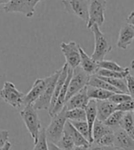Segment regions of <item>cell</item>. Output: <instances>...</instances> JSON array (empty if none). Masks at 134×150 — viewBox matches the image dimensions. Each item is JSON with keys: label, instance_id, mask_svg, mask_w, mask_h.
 Instances as JSON below:
<instances>
[{"label": "cell", "instance_id": "6da1fadb", "mask_svg": "<svg viewBox=\"0 0 134 150\" xmlns=\"http://www.w3.org/2000/svg\"><path fill=\"white\" fill-rule=\"evenodd\" d=\"M98 25H93L90 28L95 37V49L91 55V58L95 62H101L105 60V57L107 54H109L112 46L107 36L103 33Z\"/></svg>", "mask_w": 134, "mask_h": 150}, {"label": "cell", "instance_id": "7a4b0ae2", "mask_svg": "<svg viewBox=\"0 0 134 150\" xmlns=\"http://www.w3.org/2000/svg\"><path fill=\"white\" fill-rule=\"evenodd\" d=\"M20 117L35 144L41 129V123L37 113V110H35L32 105L25 106L20 110Z\"/></svg>", "mask_w": 134, "mask_h": 150}, {"label": "cell", "instance_id": "3957f363", "mask_svg": "<svg viewBox=\"0 0 134 150\" xmlns=\"http://www.w3.org/2000/svg\"><path fill=\"white\" fill-rule=\"evenodd\" d=\"M65 112L66 109L63 107L61 112L51 116L52 121H51L49 126L45 129L48 142L53 143L56 145L60 141L63 133V129H65V122H67Z\"/></svg>", "mask_w": 134, "mask_h": 150}, {"label": "cell", "instance_id": "277c9868", "mask_svg": "<svg viewBox=\"0 0 134 150\" xmlns=\"http://www.w3.org/2000/svg\"><path fill=\"white\" fill-rule=\"evenodd\" d=\"M43 0H9L4 5L6 13H20L27 18L33 17L35 14L36 6Z\"/></svg>", "mask_w": 134, "mask_h": 150}, {"label": "cell", "instance_id": "5b68a950", "mask_svg": "<svg viewBox=\"0 0 134 150\" xmlns=\"http://www.w3.org/2000/svg\"><path fill=\"white\" fill-rule=\"evenodd\" d=\"M24 97L25 94L18 90L15 85L9 81L5 82L2 89L0 90V98L3 101L15 109H20L23 106Z\"/></svg>", "mask_w": 134, "mask_h": 150}, {"label": "cell", "instance_id": "8992f818", "mask_svg": "<svg viewBox=\"0 0 134 150\" xmlns=\"http://www.w3.org/2000/svg\"><path fill=\"white\" fill-rule=\"evenodd\" d=\"M107 8V0H90L88 9L87 29L90 30L93 25L101 27L105 22V12Z\"/></svg>", "mask_w": 134, "mask_h": 150}, {"label": "cell", "instance_id": "52a82bcc", "mask_svg": "<svg viewBox=\"0 0 134 150\" xmlns=\"http://www.w3.org/2000/svg\"><path fill=\"white\" fill-rule=\"evenodd\" d=\"M60 72H61V69L55 71L52 76H48V83H47V86H46L45 89L43 91V93L41 94V96L39 98V99L32 104V106L34 107L35 110H48V109L51 105V101H52V99H53L54 88H55L57 79H58V77H59Z\"/></svg>", "mask_w": 134, "mask_h": 150}, {"label": "cell", "instance_id": "ba28073f", "mask_svg": "<svg viewBox=\"0 0 134 150\" xmlns=\"http://www.w3.org/2000/svg\"><path fill=\"white\" fill-rule=\"evenodd\" d=\"M90 0H62L65 10L74 16L78 17L83 21H88V9Z\"/></svg>", "mask_w": 134, "mask_h": 150}, {"label": "cell", "instance_id": "9c48e42d", "mask_svg": "<svg viewBox=\"0 0 134 150\" xmlns=\"http://www.w3.org/2000/svg\"><path fill=\"white\" fill-rule=\"evenodd\" d=\"M89 76H90L86 74L80 67H77L73 70V75L69 83V88L66 94L65 101L68 99H70L73 95L79 92L81 89L87 86Z\"/></svg>", "mask_w": 134, "mask_h": 150}, {"label": "cell", "instance_id": "30bf717a", "mask_svg": "<svg viewBox=\"0 0 134 150\" xmlns=\"http://www.w3.org/2000/svg\"><path fill=\"white\" fill-rule=\"evenodd\" d=\"M62 53L63 54L66 60V64L74 69L80 66V45L75 42H62L61 45Z\"/></svg>", "mask_w": 134, "mask_h": 150}, {"label": "cell", "instance_id": "8fae6325", "mask_svg": "<svg viewBox=\"0 0 134 150\" xmlns=\"http://www.w3.org/2000/svg\"><path fill=\"white\" fill-rule=\"evenodd\" d=\"M48 83V77L45 78H37L32 85V88L27 94H25L23 100V107L27 105H32V104L39 99L43 93Z\"/></svg>", "mask_w": 134, "mask_h": 150}, {"label": "cell", "instance_id": "7c38bea8", "mask_svg": "<svg viewBox=\"0 0 134 150\" xmlns=\"http://www.w3.org/2000/svg\"><path fill=\"white\" fill-rule=\"evenodd\" d=\"M114 146L120 150H134V138L119 127L114 130Z\"/></svg>", "mask_w": 134, "mask_h": 150}, {"label": "cell", "instance_id": "4fadbf2b", "mask_svg": "<svg viewBox=\"0 0 134 150\" xmlns=\"http://www.w3.org/2000/svg\"><path fill=\"white\" fill-rule=\"evenodd\" d=\"M133 40H134V26L129 23L123 24L119 30V38L117 41L118 48L127 50L128 47L132 43Z\"/></svg>", "mask_w": 134, "mask_h": 150}, {"label": "cell", "instance_id": "5bb4252c", "mask_svg": "<svg viewBox=\"0 0 134 150\" xmlns=\"http://www.w3.org/2000/svg\"><path fill=\"white\" fill-rule=\"evenodd\" d=\"M89 101V98L86 92V87L81 89L79 92L73 95L70 99H68L65 103V107L66 110H72V109H85L87 103Z\"/></svg>", "mask_w": 134, "mask_h": 150}, {"label": "cell", "instance_id": "9a60e30c", "mask_svg": "<svg viewBox=\"0 0 134 150\" xmlns=\"http://www.w3.org/2000/svg\"><path fill=\"white\" fill-rule=\"evenodd\" d=\"M80 56H81V60H80L79 67L89 76L95 75V73L99 69L98 63L93 60L91 56H89L81 46H80Z\"/></svg>", "mask_w": 134, "mask_h": 150}, {"label": "cell", "instance_id": "2e32d148", "mask_svg": "<svg viewBox=\"0 0 134 150\" xmlns=\"http://www.w3.org/2000/svg\"><path fill=\"white\" fill-rule=\"evenodd\" d=\"M97 107H98V116L97 119L105 122L107 118L110 114H112L115 110H117V105L112 103L110 100H97Z\"/></svg>", "mask_w": 134, "mask_h": 150}, {"label": "cell", "instance_id": "e0dca14e", "mask_svg": "<svg viewBox=\"0 0 134 150\" xmlns=\"http://www.w3.org/2000/svg\"><path fill=\"white\" fill-rule=\"evenodd\" d=\"M65 131L71 136L74 143V146H90V143H89L84 136H83L77 130H76L71 122H70L68 120L65 122Z\"/></svg>", "mask_w": 134, "mask_h": 150}, {"label": "cell", "instance_id": "ac0fdd59", "mask_svg": "<svg viewBox=\"0 0 134 150\" xmlns=\"http://www.w3.org/2000/svg\"><path fill=\"white\" fill-rule=\"evenodd\" d=\"M86 92H87V96L89 98V100H108L110 98V96L114 93V92H111V91L91 87V86H86Z\"/></svg>", "mask_w": 134, "mask_h": 150}, {"label": "cell", "instance_id": "d6986e66", "mask_svg": "<svg viewBox=\"0 0 134 150\" xmlns=\"http://www.w3.org/2000/svg\"><path fill=\"white\" fill-rule=\"evenodd\" d=\"M87 86H91V87L102 88L105 90H108V91H111V92H114V93H121L120 91H119L117 88H115L110 84L106 82L104 79H102V78L98 75H92L89 76Z\"/></svg>", "mask_w": 134, "mask_h": 150}, {"label": "cell", "instance_id": "ffe728a7", "mask_svg": "<svg viewBox=\"0 0 134 150\" xmlns=\"http://www.w3.org/2000/svg\"><path fill=\"white\" fill-rule=\"evenodd\" d=\"M85 112H86V122L88 123L89 129H90V131L92 132L94 122L95 120H97V116H98L97 100H89L87 105L85 108Z\"/></svg>", "mask_w": 134, "mask_h": 150}, {"label": "cell", "instance_id": "44dd1931", "mask_svg": "<svg viewBox=\"0 0 134 150\" xmlns=\"http://www.w3.org/2000/svg\"><path fill=\"white\" fill-rule=\"evenodd\" d=\"M119 127L134 138V115L132 112H125L121 119Z\"/></svg>", "mask_w": 134, "mask_h": 150}, {"label": "cell", "instance_id": "7402d4cb", "mask_svg": "<svg viewBox=\"0 0 134 150\" xmlns=\"http://www.w3.org/2000/svg\"><path fill=\"white\" fill-rule=\"evenodd\" d=\"M113 129L110 127L107 126L103 122H101L99 120H95L94 122V125L92 128V136H93V141L98 139L101 136H103L105 134H107L109 133H113Z\"/></svg>", "mask_w": 134, "mask_h": 150}, {"label": "cell", "instance_id": "603a6c76", "mask_svg": "<svg viewBox=\"0 0 134 150\" xmlns=\"http://www.w3.org/2000/svg\"><path fill=\"white\" fill-rule=\"evenodd\" d=\"M70 122L72 123L73 126L77 130V131L84 136V137L92 144L93 143V136H92V132L90 131L88 126V123L86 121H79V122H76V121H69Z\"/></svg>", "mask_w": 134, "mask_h": 150}, {"label": "cell", "instance_id": "cb8c5ba5", "mask_svg": "<svg viewBox=\"0 0 134 150\" xmlns=\"http://www.w3.org/2000/svg\"><path fill=\"white\" fill-rule=\"evenodd\" d=\"M125 112H121V110H115V112L110 114L109 116L107 117V120L105 122H103L105 125L108 127H110L111 129H113V131L115 129H117L119 127V125H120V122H121V119H122V117L124 115Z\"/></svg>", "mask_w": 134, "mask_h": 150}, {"label": "cell", "instance_id": "d4e9b609", "mask_svg": "<svg viewBox=\"0 0 134 150\" xmlns=\"http://www.w3.org/2000/svg\"><path fill=\"white\" fill-rule=\"evenodd\" d=\"M66 119L68 121H86V112L85 109H72V110H66L65 112Z\"/></svg>", "mask_w": 134, "mask_h": 150}, {"label": "cell", "instance_id": "484cf974", "mask_svg": "<svg viewBox=\"0 0 134 150\" xmlns=\"http://www.w3.org/2000/svg\"><path fill=\"white\" fill-rule=\"evenodd\" d=\"M130 74V69H128L124 72H116V71H110L99 68L95 75L104 76V77H109V78H125L128 75Z\"/></svg>", "mask_w": 134, "mask_h": 150}, {"label": "cell", "instance_id": "4316f807", "mask_svg": "<svg viewBox=\"0 0 134 150\" xmlns=\"http://www.w3.org/2000/svg\"><path fill=\"white\" fill-rule=\"evenodd\" d=\"M99 68L106 69V70H110V71H116V72H124V71L128 70V67H122L119 64L114 61L109 60H103L98 63Z\"/></svg>", "mask_w": 134, "mask_h": 150}, {"label": "cell", "instance_id": "83f0119b", "mask_svg": "<svg viewBox=\"0 0 134 150\" xmlns=\"http://www.w3.org/2000/svg\"><path fill=\"white\" fill-rule=\"evenodd\" d=\"M33 150H49L45 128L41 127V131L39 133V136H38V140L34 144Z\"/></svg>", "mask_w": 134, "mask_h": 150}, {"label": "cell", "instance_id": "f1b7e54d", "mask_svg": "<svg viewBox=\"0 0 134 150\" xmlns=\"http://www.w3.org/2000/svg\"><path fill=\"white\" fill-rule=\"evenodd\" d=\"M56 145L62 150H72L74 147V143L72 137L65 131V130H63V133H62V135L60 141L57 143Z\"/></svg>", "mask_w": 134, "mask_h": 150}, {"label": "cell", "instance_id": "f546056e", "mask_svg": "<svg viewBox=\"0 0 134 150\" xmlns=\"http://www.w3.org/2000/svg\"><path fill=\"white\" fill-rule=\"evenodd\" d=\"M92 144L101 146H114V132L105 134L93 141Z\"/></svg>", "mask_w": 134, "mask_h": 150}, {"label": "cell", "instance_id": "4dcf8cb0", "mask_svg": "<svg viewBox=\"0 0 134 150\" xmlns=\"http://www.w3.org/2000/svg\"><path fill=\"white\" fill-rule=\"evenodd\" d=\"M132 99V98L129 95V94H126V93H113L110 98L108 99V100H110L112 103L116 104V105H119V104L125 102L127 100H129Z\"/></svg>", "mask_w": 134, "mask_h": 150}, {"label": "cell", "instance_id": "1f68e13d", "mask_svg": "<svg viewBox=\"0 0 134 150\" xmlns=\"http://www.w3.org/2000/svg\"><path fill=\"white\" fill-rule=\"evenodd\" d=\"M117 110H121L123 112H133L134 110V99H130L125 102H122L117 105Z\"/></svg>", "mask_w": 134, "mask_h": 150}, {"label": "cell", "instance_id": "d6a6232c", "mask_svg": "<svg viewBox=\"0 0 134 150\" xmlns=\"http://www.w3.org/2000/svg\"><path fill=\"white\" fill-rule=\"evenodd\" d=\"M125 79L127 83L128 94H129L132 99H134V76L129 74L125 77Z\"/></svg>", "mask_w": 134, "mask_h": 150}, {"label": "cell", "instance_id": "836d02e7", "mask_svg": "<svg viewBox=\"0 0 134 150\" xmlns=\"http://www.w3.org/2000/svg\"><path fill=\"white\" fill-rule=\"evenodd\" d=\"M8 135L9 133L8 130H2L0 129V149H1L5 144L8 141Z\"/></svg>", "mask_w": 134, "mask_h": 150}, {"label": "cell", "instance_id": "e575fe53", "mask_svg": "<svg viewBox=\"0 0 134 150\" xmlns=\"http://www.w3.org/2000/svg\"><path fill=\"white\" fill-rule=\"evenodd\" d=\"M113 148H114V146H101L91 144L88 150H113Z\"/></svg>", "mask_w": 134, "mask_h": 150}, {"label": "cell", "instance_id": "d590c367", "mask_svg": "<svg viewBox=\"0 0 134 150\" xmlns=\"http://www.w3.org/2000/svg\"><path fill=\"white\" fill-rule=\"evenodd\" d=\"M126 22H127V23H129V24H130V25H132V26H134V10L131 11V13L130 14V16L126 18Z\"/></svg>", "mask_w": 134, "mask_h": 150}, {"label": "cell", "instance_id": "8d00e7d4", "mask_svg": "<svg viewBox=\"0 0 134 150\" xmlns=\"http://www.w3.org/2000/svg\"><path fill=\"white\" fill-rule=\"evenodd\" d=\"M48 147H49V150H62L57 145L53 144V143H51V142H48Z\"/></svg>", "mask_w": 134, "mask_h": 150}, {"label": "cell", "instance_id": "74e56055", "mask_svg": "<svg viewBox=\"0 0 134 150\" xmlns=\"http://www.w3.org/2000/svg\"><path fill=\"white\" fill-rule=\"evenodd\" d=\"M89 146H74V147L72 150H88Z\"/></svg>", "mask_w": 134, "mask_h": 150}, {"label": "cell", "instance_id": "f35d334b", "mask_svg": "<svg viewBox=\"0 0 134 150\" xmlns=\"http://www.w3.org/2000/svg\"><path fill=\"white\" fill-rule=\"evenodd\" d=\"M11 146H12V145H11V143L10 142H7V143H6V144H5V146L1 148V149H0V150H10V148H11Z\"/></svg>", "mask_w": 134, "mask_h": 150}, {"label": "cell", "instance_id": "ab89813d", "mask_svg": "<svg viewBox=\"0 0 134 150\" xmlns=\"http://www.w3.org/2000/svg\"><path fill=\"white\" fill-rule=\"evenodd\" d=\"M9 2V0H0V5H6Z\"/></svg>", "mask_w": 134, "mask_h": 150}, {"label": "cell", "instance_id": "60d3db41", "mask_svg": "<svg viewBox=\"0 0 134 150\" xmlns=\"http://www.w3.org/2000/svg\"><path fill=\"white\" fill-rule=\"evenodd\" d=\"M130 67H131L132 69H134V60L131 61V63H130Z\"/></svg>", "mask_w": 134, "mask_h": 150}, {"label": "cell", "instance_id": "b9f144b4", "mask_svg": "<svg viewBox=\"0 0 134 150\" xmlns=\"http://www.w3.org/2000/svg\"><path fill=\"white\" fill-rule=\"evenodd\" d=\"M113 150H120V149H119V148H117V147H115V146H114Z\"/></svg>", "mask_w": 134, "mask_h": 150}, {"label": "cell", "instance_id": "7bdbcfd3", "mask_svg": "<svg viewBox=\"0 0 134 150\" xmlns=\"http://www.w3.org/2000/svg\"><path fill=\"white\" fill-rule=\"evenodd\" d=\"M132 113H133V115H134V110H133V112H132Z\"/></svg>", "mask_w": 134, "mask_h": 150}]
</instances>
